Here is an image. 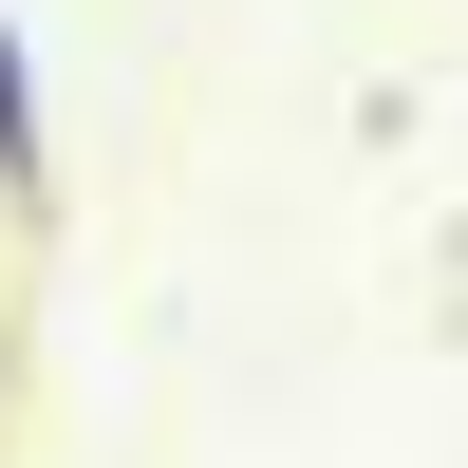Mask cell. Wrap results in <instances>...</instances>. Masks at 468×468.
Returning <instances> with one entry per match:
<instances>
[{"label": "cell", "mask_w": 468, "mask_h": 468, "mask_svg": "<svg viewBox=\"0 0 468 468\" xmlns=\"http://www.w3.org/2000/svg\"><path fill=\"white\" fill-rule=\"evenodd\" d=\"M0 207H57V94H37V37H19V0H0Z\"/></svg>", "instance_id": "obj_1"}]
</instances>
